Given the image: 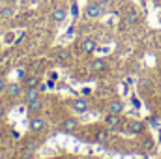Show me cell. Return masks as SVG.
Listing matches in <instances>:
<instances>
[{
    "label": "cell",
    "mask_w": 161,
    "mask_h": 159,
    "mask_svg": "<svg viewBox=\"0 0 161 159\" xmlns=\"http://www.w3.org/2000/svg\"><path fill=\"white\" fill-rule=\"evenodd\" d=\"M25 159H40L38 156H34V154H30V156H25Z\"/></svg>",
    "instance_id": "obj_22"
},
{
    "label": "cell",
    "mask_w": 161,
    "mask_h": 159,
    "mask_svg": "<svg viewBox=\"0 0 161 159\" xmlns=\"http://www.w3.org/2000/svg\"><path fill=\"white\" fill-rule=\"evenodd\" d=\"M92 159H101V157H92Z\"/></svg>",
    "instance_id": "obj_25"
},
{
    "label": "cell",
    "mask_w": 161,
    "mask_h": 159,
    "mask_svg": "<svg viewBox=\"0 0 161 159\" xmlns=\"http://www.w3.org/2000/svg\"><path fill=\"white\" fill-rule=\"evenodd\" d=\"M142 148H144L146 152H152V150L156 148V142H154L152 139H144V140H142Z\"/></svg>",
    "instance_id": "obj_17"
},
{
    "label": "cell",
    "mask_w": 161,
    "mask_h": 159,
    "mask_svg": "<svg viewBox=\"0 0 161 159\" xmlns=\"http://www.w3.org/2000/svg\"><path fill=\"white\" fill-rule=\"evenodd\" d=\"M69 11H71V15H73V17H77V15H79V4H77V2H73V4H71V8H69Z\"/></svg>",
    "instance_id": "obj_19"
},
{
    "label": "cell",
    "mask_w": 161,
    "mask_h": 159,
    "mask_svg": "<svg viewBox=\"0 0 161 159\" xmlns=\"http://www.w3.org/2000/svg\"><path fill=\"white\" fill-rule=\"evenodd\" d=\"M107 11V2L105 0H90L84 8V17L86 19H97Z\"/></svg>",
    "instance_id": "obj_1"
},
{
    "label": "cell",
    "mask_w": 161,
    "mask_h": 159,
    "mask_svg": "<svg viewBox=\"0 0 161 159\" xmlns=\"http://www.w3.org/2000/svg\"><path fill=\"white\" fill-rule=\"evenodd\" d=\"M4 114H6V111H4V107H0V118H2Z\"/></svg>",
    "instance_id": "obj_24"
},
{
    "label": "cell",
    "mask_w": 161,
    "mask_h": 159,
    "mask_svg": "<svg viewBox=\"0 0 161 159\" xmlns=\"http://www.w3.org/2000/svg\"><path fill=\"white\" fill-rule=\"evenodd\" d=\"M142 129H144V123H142L141 120H131V122L127 123V131H129V133H133V135L142 133Z\"/></svg>",
    "instance_id": "obj_13"
},
{
    "label": "cell",
    "mask_w": 161,
    "mask_h": 159,
    "mask_svg": "<svg viewBox=\"0 0 161 159\" xmlns=\"http://www.w3.org/2000/svg\"><path fill=\"white\" fill-rule=\"evenodd\" d=\"M47 127V122L41 118V116H30V120H28V129L30 131H34V133H41L43 129Z\"/></svg>",
    "instance_id": "obj_4"
},
{
    "label": "cell",
    "mask_w": 161,
    "mask_h": 159,
    "mask_svg": "<svg viewBox=\"0 0 161 159\" xmlns=\"http://www.w3.org/2000/svg\"><path fill=\"white\" fill-rule=\"evenodd\" d=\"M124 109H125V105H124V101L118 99V97H116V99H111L109 105H107V111H109L111 114H122Z\"/></svg>",
    "instance_id": "obj_9"
},
{
    "label": "cell",
    "mask_w": 161,
    "mask_h": 159,
    "mask_svg": "<svg viewBox=\"0 0 161 159\" xmlns=\"http://www.w3.org/2000/svg\"><path fill=\"white\" fill-rule=\"evenodd\" d=\"M96 139H97V142H105V140L109 139V129H107V127H105V129H99Z\"/></svg>",
    "instance_id": "obj_16"
},
{
    "label": "cell",
    "mask_w": 161,
    "mask_h": 159,
    "mask_svg": "<svg viewBox=\"0 0 161 159\" xmlns=\"http://www.w3.org/2000/svg\"><path fill=\"white\" fill-rule=\"evenodd\" d=\"M6 92H8L9 97H19V96L23 94V84H21V82H8Z\"/></svg>",
    "instance_id": "obj_10"
},
{
    "label": "cell",
    "mask_w": 161,
    "mask_h": 159,
    "mask_svg": "<svg viewBox=\"0 0 161 159\" xmlns=\"http://www.w3.org/2000/svg\"><path fill=\"white\" fill-rule=\"evenodd\" d=\"M6 86H8V80L0 77V94H2V92H6Z\"/></svg>",
    "instance_id": "obj_20"
},
{
    "label": "cell",
    "mask_w": 161,
    "mask_h": 159,
    "mask_svg": "<svg viewBox=\"0 0 161 159\" xmlns=\"http://www.w3.org/2000/svg\"><path fill=\"white\" fill-rule=\"evenodd\" d=\"M66 19H68V9H66L64 6H58V8H54V9L51 11V21H53L54 25H62Z\"/></svg>",
    "instance_id": "obj_2"
},
{
    "label": "cell",
    "mask_w": 161,
    "mask_h": 159,
    "mask_svg": "<svg viewBox=\"0 0 161 159\" xmlns=\"http://www.w3.org/2000/svg\"><path fill=\"white\" fill-rule=\"evenodd\" d=\"M150 123H152V125H158L159 122H158V120H156V118H150Z\"/></svg>",
    "instance_id": "obj_23"
},
{
    "label": "cell",
    "mask_w": 161,
    "mask_h": 159,
    "mask_svg": "<svg viewBox=\"0 0 161 159\" xmlns=\"http://www.w3.org/2000/svg\"><path fill=\"white\" fill-rule=\"evenodd\" d=\"M80 51L84 54H94L97 51V41L94 40V38H84V40L80 41Z\"/></svg>",
    "instance_id": "obj_7"
},
{
    "label": "cell",
    "mask_w": 161,
    "mask_h": 159,
    "mask_svg": "<svg viewBox=\"0 0 161 159\" xmlns=\"http://www.w3.org/2000/svg\"><path fill=\"white\" fill-rule=\"evenodd\" d=\"M139 13L135 11V9H129L127 13H125V17H124V23L127 25V26H135V25H139Z\"/></svg>",
    "instance_id": "obj_12"
},
{
    "label": "cell",
    "mask_w": 161,
    "mask_h": 159,
    "mask_svg": "<svg viewBox=\"0 0 161 159\" xmlns=\"http://www.w3.org/2000/svg\"><path fill=\"white\" fill-rule=\"evenodd\" d=\"M90 69H92L94 73H103V71H107V60L96 58V60L90 64Z\"/></svg>",
    "instance_id": "obj_11"
},
{
    "label": "cell",
    "mask_w": 161,
    "mask_h": 159,
    "mask_svg": "<svg viewBox=\"0 0 161 159\" xmlns=\"http://www.w3.org/2000/svg\"><path fill=\"white\" fill-rule=\"evenodd\" d=\"M120 123H122V118H120V114H107V118H105V127L109 129V131H116L118 127H120Z\"/></svg>",
    "instance_id": "obj_8"
},
{
    "label": "cell",
    "mask_w": 161,
    "mask_h": 159,
    "mask_svg": "<svg viewBox=\"0 0 161 159\" xmlns=\"http://www.w3.org/2000/svg\"><path fill=\"white\" fill-rule=\"evenodd\" d=\"M79 118H75V116H69V118H66L62 122V125H60V131L62 133H73V131H77L79 129Z\"/></svg>",
    "instance_id": "obj_3"
},
{
    "label": "cell",
    "mask_w": 161,
    "mask_h": 159,
    "mask_svg": "<svg viewBox=\"0 0 161 159\" xmlns=\"http://www.w3.org/2000/svg\"><path fill=\"white\" fill-rule=\"evenodd\" d=\"M40 92H47V82H40Z\"/></svg>",
    "instance_id": "obj_21"
},
{
    "label": "cell",
    "mask_w": 161,
    "mask_h": 159,
    "mask_svg": "<svg viewBox=\"0 0 161 159\" xmlns=\"http://www.w3.org/2000/svg\"><path fill=\"white\" fill-rule=\"evenodd\" d=\"M26 111H28L30 116L40 114L41 111H43V99H41V97H36V99H32V101H26Z\"/></svg>",
    "instance_id": "obj_6"
},
{
    "label": "cell",
    "mask_w": 161,
    "mask_h": 159,
    "mask_svg": "<svg viewBox=\"0 0 161 159\" xmlns=\"http://www.w3.org/2000/svg\"><path fill=\"white\" fill-rule=\"evenodd\" d=\"M40 77H38V75H28V77H26V79H25V82H23V84H25V88H38V86H40Z\"/></svg>",
    "instance_id": "obj_14"
},
{
    "label": "cell",
    "mask_w": 161,
    "mask_h": 159,
    "mask_svg": "<svg viewBox=\"0 0 161 159\" xmlns=\"http://www.w3.org/2000/svg\"><path fill=\"white\" fill-rule=\"evenodd\" d=\"M69 105H71V109H73L77 114L86 112V111H88V107H90L86 97H75V99H71V101H69Z\"/></svg>",
    "instance_id": "obj_5"
},
{
    "label": "cell",
    "mask_w": 161,
    "mask_h": 159,
    "mask_svg": "<svg viewBox=\"0 0 161 159\" xmlns=\"http://www.w3.org/2000/svg\"><path fill=\"white\" fill-rule=\"evenodd\" d=\"M25 97H26V101L40 97V88H25Z\"/></svg>",
    "instance_id": "obj_15"
},
{
    "label": "cell",
    "mask_w": 161,
    "mask_h": 159,
    "mask_svg": "<svg viewBox=\"0 0 161 159\" xmlns=\"http://www.w3.org/2000/svg\"><path fill=\"white\" fill-rule=\"evenodd\" d=\"M11 15H13V8H2L0 9V17L2 19H9Z\"/></svg>",
    "instance_id": "obj_18"
}]
</instances>
